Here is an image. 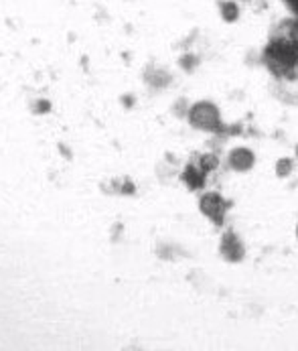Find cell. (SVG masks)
Here are the masks:
<instances>
[{"label": "cell", "instance_id": "obj_1", "mask_svg": "<svg viewBox=\"0 0 298 351\" xmlns=\"http://www.w3.org/2000/svg\"><path fill=\"white\" fill-rule=\"evenodd\" d=\"M293 2V6H297V10H298V0H290Z\"/></svg>", "mask_w": 298, "mask_h": 351}]
</instances>
